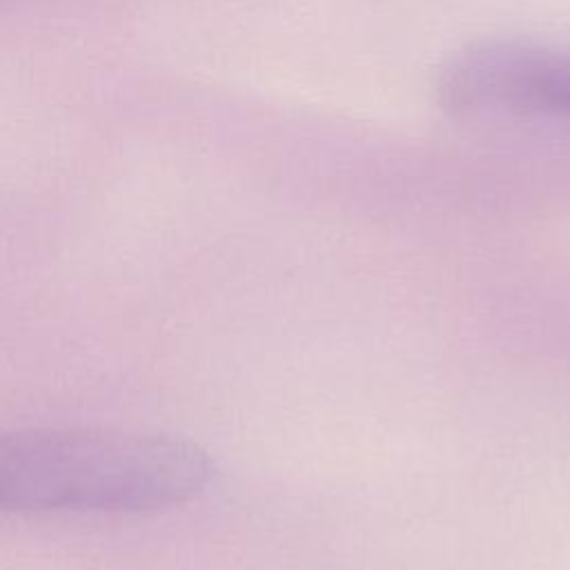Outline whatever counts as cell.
<instances>
[{"label": "cell", "instance_id": "obj_1", "mask_svg": "<svg viewBox=\"0 0 570 570\" xmlns=\"http://www.w3.org/2000/svg\"><path fill=\"white\" fill-rule=\"evenodd\" d=\"M196 441L138 428L0 432V512L142 514L196 499L214 479Z\"/></svg>", "mask_w": 570, "mask_h": 570}, {"label": "cell", "instance_id": "obj_2", "mask_svg": "<svg viewBox=\"0 0 570 570\" xmlns=\"http://www.w3.org/2000/svg\"><path fill=\"white\" fill-rule=\"evenodd\" d=\"M436 94L456 114L570 118V49L521 40L468 45L443 62Z\"/></svg>", "mask_w": 570, "mask_h": 570}]
</instances>
